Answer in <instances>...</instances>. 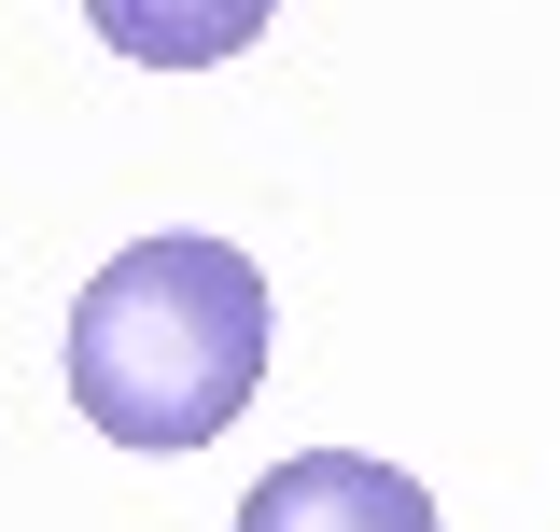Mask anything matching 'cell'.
<instances>
[{
	"label": "cell",
	"instance_id": "obj_1",
	"mask_svg": "<svg viewBox=\"0 0 560 532\" xmlns=\"http://www.w3.org/2000/svg\"><path fill=\"white\" fill-rule=\"evenodd\" d=\"M267 393V266L238 239H140L70 294V406L113 449H210Z\"/></svg>",
	"mask_w": 560,
	"mask_h": 532
},
{
	"label": "cell",
	"instance_id": "obj_2",
	"mask_svg": "<svg viewBox=\"0 0 560 532\" xmlns=\"http://www.w3.org/2000/svg\"><path fill=\"white\" fill-rule=\"evenodd\" d=\"M238 532H434V490L364 449H294L238 490Z\"/></svg>",
	"mask_w": 560,
	"mask_h": 532
}]
</instances>
